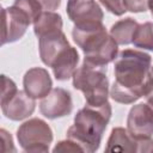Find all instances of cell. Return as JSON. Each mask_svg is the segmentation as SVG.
<instances>
[{"label": "cell", "instance_id": "obj_1", "mask_svg": "<svg viewBox=\"0 0 153 153\" xmlns=\"http://www.w3.org/2000/svg\"><path fill=\"white\" fill-rule=\"evenodd\" d=\"M151 63V55L145 51L122 50L114 63L115 81L110 88L111 98L121 104H131L141 98L149 75Z\"/></svg>", "mask_w": 153, "mask_h": 153}, {"label": "cell", "instance_id": "obj_2", "mask_svg": "<svg viewBox=\"0 0 153 153\" xmlns=\"http://www.w3.org/2000/svg\"><path fill=\"white\" fill-rule=\"evenodd\" d=\"M111 112L109 102L99 106L86 104L74 116V123L67 130V139L74 141L82 152H96L100 146Z\"/></svg>", "mask_w": 153, "mask_h": 153}, {"label": "cell", "instance_id": "obj_3", "mask_svg": "<svg viewBox=\"0 0 153 153\" xmlns=\"http://www.w3.org/2000/svg\"><path fill=\"white\" fill-rule=\"evenodd\" d=\"M72 37L82 50L85 62L96 66H106L115 61L118 55V44L108 33L103 24L86 29L73 27Z\"/></svg>", "mask_w": 153, "mask_h": 153}, {"label": "cell", "instance_id": "obj_4", "mask_svg": "<svg viewBox=\"0 0 153 153\" xmlns=\"http://www.w3.org/2000/svg\"><path fill=\"white\" fill-rule=\"evenodd\" d=\"M72 78L74 88L84 93L86 104L99 106L108 102L110 91L106 66H96L84 61Z\"/></svg>", "mask_w": 153, "mask_h": 153}, {"label": "cell", "instance_id": "obj_5", "mask_svg": "<svg viewBox=\"0 0 153 153\" xmlns=\"http://www.w3.org/2000/svg\"><path fill=\"white\" fill-rule=\"evenodd\" d=\"M17 140L25 152H48L53 141V130L45 121L37 117L30 118L19 126Z\"/></svg>", "mask_w": 153, "mask_h": 153}, {"label": "cell", "instance_id": "obj_6", "mask_svg": "<svg viewBox=\"0 0 153 153\" xmlns=\"http://www.w3.org/2000/svg\"><path fill=\"white\" fill-rule=\"evenodd\" d=\"M66 12L74 27L86 29L103 24L104 13L96 0H68Z\"/></svg>", "mask_w": 153, "mask_h": 153}, {"label": "cell", "instance_id": "obj_7", "mask_svg": "<svg viewBox=\"0 0 153 153\" xmlns=\"http://www.w3.org/2000/svg\"><path fill=\"white\" fill-rule=\"evenodd\" d=\"M2 39L1 44L13 43L20 39L32 24L30 17L19 7L12 5L7 8H2Z\"/></svg>", "mask_w": 153, "mask_h": 153}, {"label": "cell", "instance_id": "obj_8", "mask_svg": "<svg viewBox=\"0 0 153 153\" xmlns=\"http://www.w3.org/2000/svg\"><path fill=\"white\" fill-rule=\"evenodd\" d=\"M72 110L73 102L71 93L61 87L51 88V91L44 98H42L39 103L41 114L49 120L68 116Z\"/></svg>", "mask_w": 153, "mask_h": 153}, {"label": "cell", "instance_id": "obj_9", "mask_svg": "<svg viewBox=\"0 0 153 153\" xmlns=\"http://www.w3.org/2000/svg\"><path fill=\"white\" fill-rule=\"evenodd\" d=\"M127 130L135 139L152 137L153 135V110L148 104L134 105L127 118Z\"/></svg>", "mask_w": 153, "mask_h": 153}, {"label": "cell", "instance_id": "obj_10", "mask_svg": "<svg viewBox=\"0 0 153 153\" xmlns=\"http://www.w3.org/2000/svg\"><path fill=\"white\" fill-rule=\"evenodd\" d=\"M2 114L11 121H22L32 115L35 111V99L25 91L18 90L14 94L0 100Z\"/></svg>", "mask_w": 153, "mask_h": 153}, {"label": "cell", "instance_id": "obj_11", "mask_svg": "<svg viewBox=\"0 0 153 153\" xmlns=\"http://www.w3.org/2000/svg\"><path fill=\"white\" fill-rule=\"evenodd\" d=\"M69 47L71 44L62 30L44 33L38 37L39 57L48 67H51L54 61Z\"/></svg>", "mask_w": 153, "mask_h": 153}, {"label": "cell", "instance_id": "obj_12", "mask_svg": "<svg viewBox=\"0 0 153 153\" xmlns=\"http://www.w3.org/2000/svg\"><path fill=\"white\" fill-rule=\"evenodd\" d=\"M24 91L32 97L33 99L44 98L50 91L53 86V81L50 74L47 69L41 67L30 68L23 79Z\"/></svg>", "mask_w": 153, "mask_h": 153}, {"label": "cell", "instance_id": "obj_13", "mask_svg": "<svg viewBox=\"0 0 153 153\" xmlns=\"http://www.w3.org/2000/svg\"><path fill=\"white\" fill-rule=\"evenodd\" d=\"M79 62V54L74 47L67 48L53 63L50 67L53 69L54 76L59 81H66L73 76L76 71Z\"/></svg>", "mask_w": 153, "mask_h": 153}, {"label": "cell", "instance_id": "obj_14", "mask_svg": "<svg viewBox=\"0 0 153 153\" xmlns=\"http://www.w3.org/2000/svg\"><path fill=\"white\" fill-rule=\"evenodd\" d=\"M105 152H137V140L127 129L116 127L111 130Z\"/></svg>", "mask_w": 153, "mask_h": 153}, {"label": "cell", "instance_id": "obj_15", "mask_svg": "<svg viewBox=\"0 0 153 153\" xmlns=\"http://www.w3.org/2000/svg\"><path fill=\"white\" fill-rule=\"evenodd\" d=\"M137 25L139 23L135 19L128 17L116 22L110 27L109 33L118 45H127L133 42V36Z\"/></svg>", "mask_w": 153, "mask_h": 153}, {"label": "cell", "instance_id": "obj_16", "mask_svg": "<svg viewBox=\"0 0 153 153\" xmlns=\"http://www.w3.org/2000/svg\"><path fill=\"white\" fill-rule=\"evenodd\" d=\"M62 25V17L59 13H55L54 11H43L33 23V32L39 37L44 33L61 31Z\"/></svg>", "mask_w": 153, "mask_h": 153}, {"label": "cell", "instance_id": "obj_17", "mask_svg": "<svg viewBox=\"0 0 153 153\" xmlns=\"http://www.w3.org/2000/svg\"><path fill=\"white\" fill-rule=\"evenodd\" d=\"M136 48L153 51V22L139 24L131 42Z\"/></svg>", "mask_w": 153, "mask_h": 153}, {"label": "cell", "instance_id": "obj_18", "mask_svg": "<svg viewBox=\"0 0 153 153\" xmlns=\"http://www.w3.org/2000/svg\"><path fill=\"white\" fill-rule=\"evenodd\" d=\"M13 5L22 8L30 17L32 24L36 22V19L43 12V8H42V6L39 5V2L37 0H14Z\"/></svg>", "mask_w": 153, "mask_h": 153}, {"label": "cell", "instance_id": "obj_19", "mask_svg": "<svg viewBox=\"0 0 153 153\" xmlns=\"http://www.w3.org/2000/svg\"><path fill=\"white\" fill-rule=\"evenodd\" d=\"M99 2L112 14L122 16L126 13L127 8L122 0H99Z\"/></svg>", "mask_w": 153, "mask_h": 153}, {"label": "cell", "instance_id": "obj_20", "mask_svg": "<svg viewBox=\"0 0 153 153\" xmlns=\"http://www.w3.org/2000/svg\"><path fill=\"white\" fill-rule=\"evenodd\" d=\"M127 11L133 13H140L145 12L148 8V1L149 0H122Z\"/></svg>", "mask_w": 153, "mask_h": 153}, {"label": "cell", "instance_id": "obj_21", "mask_svg": "<svg viewBox=\"0 0 153 153\" xmlns=\"http://www.w3.org/2000/svg\"><path fill=\"white\" fill-rule=\"evenodd\" d=\"M53 152H82V149L74 141L66 139L57 142V145L53 148Z\"/></svg>", "mask_w": 153, "mask_h": 153}, {"label": "cell", "instance_id": "obj_22", "mask_svg": "<svg viewBox=\"0 0 153 153\" xmlns=\"http://www.w3.org/2000/svg\"><path fill=\"white\" fill-rule=\"evenodd\" d=\"M0 134H1V139H2V152H8V151L16 152L11 134L8 131H6L5 129H1Z\"/></svg>", "mask_w": 153, "mask_h": 153}, {"label": "cell", "instance_id": "obj_23", "mask_svg": "<svg viewBox=\"0 0 153 153\" xmlns=\"http://www.w3.org/2000/svg\"><path fill=\"white\" fill-rule=\"evenodd\" d=\"M143 97L147 102V104L152 108L153 110V79L148 76L146 84H145V90H143Z\"/></svg>", "mask_w": 153, "mask_h": 153}, {"label": "cell", "instance_id": "obj_24", "mask_svg": "<svg viewBox=\"0 0 153 153\" xmlns=\"http://www.w3.org/2000/svg\"><path fill=\"white\" fill-rule=\"evenodd\" d=\"M43 11H55L61 5V0H37Z\"/></svg>", "mask_w": 153, "mask_h": 153}, {"label": "cell", "instance_id": "obj_25", "mask_svg": "<svg viewBox=\"0 0 153 153\" xmlns=\"http://www.w3.org/2000/svg\"><path fill=\"white\" fill-rule=\"evenodd\" d=\"M148 10L151 11V14L153 16V0H149L148 1Z\"/></svg>", "mask_w": 153, "mask_h": 153}, {"label": "cell", "instance_id": "obj_26", "mask_svg": "<svg viewBox=\"0 0 153 153\" xmlns=\"http://www.w3.org/2000/svg\"><path fill=\"white\" fill-rule=\"evenodd\" d=\"M148 76L153 79V67H151V71H149V75H148Z\"/></svg>", "mask_w": 153, "mask_h": 153}]
</instances>
